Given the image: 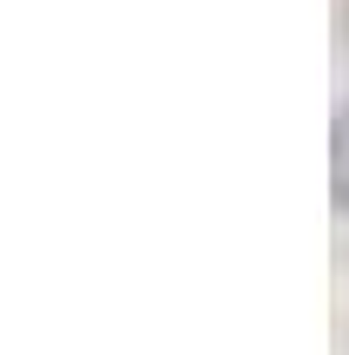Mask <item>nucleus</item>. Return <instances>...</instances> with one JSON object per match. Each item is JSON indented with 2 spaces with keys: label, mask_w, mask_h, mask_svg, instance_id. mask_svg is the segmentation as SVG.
I'll return each instance as SVG.
<instances>
[{
  "label": "nucleus",
  "mask_w": 349,
  "mask_h": 355,
  "mask_svg": "<svg viewBox=\"0 0 349 355\" xmlns=\"http://www.w3.org/2000/svg\"><path fill=\"white\" fill-rule=\"evenodd\" d=\"M330 198H337V211H349V105L337 112V132H330Z\"/></svg>",
  "instance_id": "f257e3e1"
}]
</instances>
